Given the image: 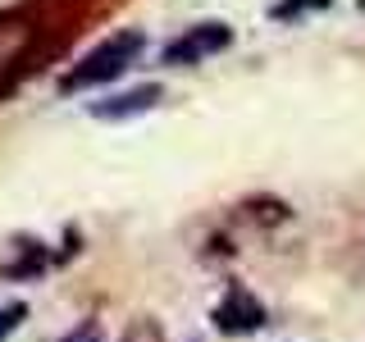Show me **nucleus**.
Returning a JSON list of instances; mask_svg holds the SVG:
<instances>
[{
	"label": "nucleus",
	"instance_id": "nucleus-1",
	"mask_svg": "<svg viewBox=\"0 0 365 342\" xmlns=\"http://www.w3.org/2000/svg\"><path fill=\"white\" fill-rule=\"evenodd\" d=\"M142 46H146V37L142 32H114V37H106L101 46H91V51L78 60L68 73L60 78V91L64 96H73V91H91V87H106V83H114V78L128 68L137 55H142Z\"/></svg>",
	"mask_w": 365,
	"mask_h": 342
},
{
	"label": "nucleus",
	"instance_id": "nucleus-2",
	"mask_svg": "<svg viewBox=\"0 0 365 342\" xmlns=\"http://www.w3.org/2000/svg\"><path fill=\"white\" fill-rule=\"evenodd\" d=\"M37 41H41V28L28 9H0V91L28 68Z\"/></svg>",
	"mask_w": 365,
	"mask_h": 342
},
{
	"label": "nucleus",
	"instance_id": "nucleus-3",
	"mask_svg": "<svg viewBox=\"0 0 365 342\" xmlns=\"http://www.w3.org/2000/svg\"><path fill=\"white\" fill-rule=\"evenodd\" d=\"M228 46H233V28L220 19H205V23H192V28H182L174 41L160 51V64H174V68H187V64H201L210 60V55H224Z\"/></svg>",
	"mask_w": 365,
	"mask_h": 342
},
{
	"label": "nucleus",
	"instance_id": "nucleus-4",
	"mask_svg": "<svg viewBox=\"0 0 365 342\" xmlns=\"http://www.w3.org/2000/svg\"><path fill=\"white\" fill-rule=\"evenodd\" d=\"M210 319H215V328H220L224 338H247V333H260V328H265L269 311L260 306V296L251 292V288H242V283H228L224 296L215 301Z\"/></svg>",
	"mask_w": 365,
	"mask_h": 342
},
{
	"label": "nucleus",
	"instance_id": "nucleus-5",
	"mask_svg": "<svg viewBox=\"0 0 365 342\" xmlns=\"http://www.w3.org/2000/svg\"><path fill=\"white\" fill-rule=\"evenodd\" d=\"M160 100H165V87H160V83H142V87H133V91H114V96L91 100L87 114H91V119H101V123H123V119H137V114L155 110Z\"/></svg>",
	"mask_w": 365,
	"mask_h": 342
},
{
	"label": "nucleus",
	"instance_id": "nucleus-6",
	"mask_svg": "<svg viewBox=\"0 0 365 342\" xmlns=\"http://www.w3.org/2000/svg\"><path fill=\"white\" fill-rule=\"evenodd\" d=\"M334 0H279V5H269V19H279V23H297V19H306V14H315V9H329Z\"/></svg>",
	"mask_w": 365,
	"mask_h": 342
},
{
	"label": "nucleus",
	"instance_id": "nucleus-7",
	"mask_svg": "<svg viewBox=\"0 0 365 342\" xmlns=\"http://www.w3.org/2000/svg\"><path fill=\"white\" fill-rule=\"evenodd\" d=\"M23 319H28V306H23V301H14V306H0V342L14 333Z\"/></svg>",
	"mask_w": 365,
	"mask_h": 342
},
{
	"label": "nucleus",
	"instance_id": "nucleus-8",
	"mask_svg": "<svg viewBox=\"0 0 365 342\" xmlns=\"http://www.w3.org/2000/svg\"><path fill=\"white\" fill-rule=\"evenodd\" d=\"M64 342H106V338H101L96 319H87V324H78V328H73V333H68Z\"/></svg>",
	"mask_w": 365,
	"mask_h": 342
},
{
	"label": "nucleus",
	"instance_id": "nucleus-9",
	"mask_svg": "<svg viewBox=\"0 0 365 342\" xmlns=\"http://www.w3.org/2000/svg\"><path fill=\"white\" fill-rule=\"evenodd\" d=\"M361 9H365V0H361Z\"/></svg>",
	"mask_w": 365,
	"mask_h": 342
}]
</instances>
